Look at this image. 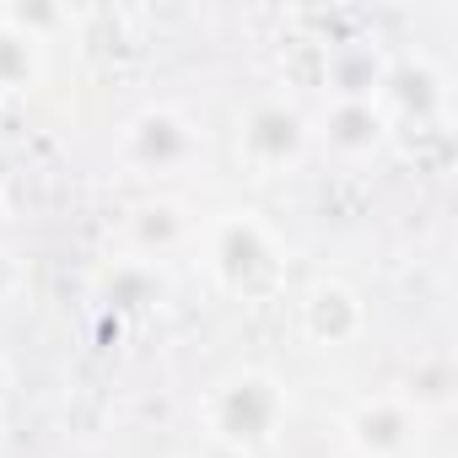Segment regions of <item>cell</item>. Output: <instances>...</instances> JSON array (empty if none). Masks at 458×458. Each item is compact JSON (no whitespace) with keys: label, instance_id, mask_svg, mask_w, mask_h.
Wrapping results in <instances>:
<instances>
[{"label":"cell","instance_id":"obj_1","mask_svg":"<svg viewBox=\"0 0 458 458\" xmlns=\"http://www.w3.org/2000/svg\"><path fill=\"white\" fill-rule=\"evenodd\" d=\"M292 420V394L270 367H233L199 394V431L221 453H270Z\"/></svg>","mask_w":458,"mask_h":458},{"label":"cell","instance_id":"obj_2","mask_svg":"<svg viewBox=\"0 0 458 458\" xmlns=\"http://www.w3.org/2000/svg\"><path fill=\"white\" fill-rule=\"evenodd\" d=\"M199 249H205V276L216 281V292L238 297V302H265V297H276L286 286L292 249L254 210L210 216L205 233H199Z\"/></svg>","mask_w":458,"mask_h":458},{"label":"cell","instance_id":"obj_3","mask_svg":"<svg viewBox=\"0 0 458 458\" xmlns=\"http://www.w3.org/2000/svg\"><path fill=\"white\" fill-rule=\"evenodd\" d=\"M205 151V130L178 108V103H146L135 108L119 135H114V157L124 173L135 178H162V173H183L194 157Z\"/></svg>","mask_w":458,"mask_h":458},{"label":"cell","instance_id":"obj_4","mask_svg":"<svg viewBox=\"0 0 458 458\" xmlns=\"http://www.w3.org/2000/svg\"><path fill=\"white\" fill-rule=\"evenodd\" d=\"M308 151H313V114L302 103L270 92L238 114V162L249 173H259V178L292 173Z\"/></svg>","mask_w":458,"mask_h":458},{"label":"cell","instance_id":"obj_5","mask_svg":"<svg viewBox=\"0 0 458 458\" xmlns=\"http://www.w3.org/2000/svg\"><path fill=\"white\" fill-rule=\"evenodd\" d=\"M377 108L388 114L394 130H426L447 124V71L431 55H399L383 71Z\"/></svg>","mask_w":458,"mask_h":458},{"label":"cell","instance_id":"obj_6","mask_svg":"<svg viewBox=\"0 0 458 458\" xmlns=\"http://www.w3.org/2000/svg\"><path fill=\"white\" fill-rule=\"evenodd\" d=\"M420 415L399 388L367 394L345 410V453L351 458H410L420 442Z\"/></svg>","mask_w":458,"mask_h":458},{"label":"cell","instance_id":"obj_7","mask_svg":"<svg viewBox=\"0 0 458 458\" xmlns=\"http://www.w3.org/2000/svg\"><path fill=\"white\" fill-rule=\"evenodd\" d=\"M313 140L335 162H372L377 151H388L394 124L377 108V98H329L313 119Z\"/></svg>","mask_w":458,"mask_h":458},{"label":"cell","instance_id":"obj_8","mask_svg":"<svg viewBox=\"0 0 458 458\" xmlns=\"http://www.w3.org/2000/svg\"><path fill=\"white\" fill-rule=\"evenodd\" d=\"M297 329H302V340L318 345V351L356 345V340L367 335V302H361V292H356L351 281L318 276V281L302 292V302H297Z\"/></svg>","mask_w":458,"mask_h":458},{"label":"cell","instance_id":"obj_9","mask_svg":"<svg viewBox=\"0 0 458 458\" xmlns=\"http://www.w3.org/2000/svg\"><path fill=\"white\" fill-rule=\"evenodd\" d=\"M388 55L377 38H324V92L329 98H377Z\"/></svg>","mask_w":458,"mask_h":458},{"label":"cell","instance_id":"obj_10","mask_svg":"<svg viewBox=\"0 0 458 458\" xmlns=\"http://www.w3.org/2000/svg\"><path fill=\"white\" fill-rule=\"evenodd\" d=\"M162 297H167V276H162L157 259L124 254V259H114V265L98 276V302H103L108 313H119V318H140V313L162 308Z\"/></svg>","mask_w":458,"mask_h":458},{"label":"cell","instance_id":"obj_11","mask_svg":"<svg viewBox=\"0 0 458 458\" xmlns=\"http://www.w3.org/2000/svg\"><path fill=\"white\" fill-rule=\"evenodd\" d=\"M124 233H130L135 259H162V254H173L189 238V216H183L178 199H140L124 216Z\"/></svg>","mask_w":458,"mask_h":458},{"label":"cell","instance_id":"obj_12","mask_svg":"<svg viewBox=\"0 0 458 458\" xmlns=\"http://www.w3.org/2000/svg\"><path fill=\"white\" fill-rule=\"evenodd\" d=\"M44 71H49V44L12 28L0 17V98H28L44 87Z\"/></svg>","mask_w":458,"mask_h":458},{"label":"cell","instance_id":"obj_13","mask_svg":"<svg viewBox=\"0 0 458 458\" xmlns=\"http://www.w3.org/2000/svg\"><path fill=\"white\" fill-rule=\"evenodd\" d=\"M399 394L415 404V415H420V420H426V415H447V410H453V399H458V372H453V361H447V356H420Z\"/></svg>","mask_w":458,"mask_h":458},{"label":"cell","instance_id":"obj_14","mask_svg":"<svg viewBox=\"0 0 458 458\" xmlns=\"http://www.w3.org/2000/svg\"><path fill=\"white\" fill-rule=\"evenodd\" d=\"M281 76H286V87H318L324 92V38H286Z\"/></svg>","mask_w":458,"mask_h":458},{"label":"cell","instance_id":"obj_15","mask_svg":"<svg viewBox=\"0 0 458 458\" xmlns=\"http://www.w3.org/2000/svg\"><path fill=\"white\" fill-rule=\"evenodd\" d=\"M0 17H6L12 28H22V33H33V38H44V44H55L60 28H71L65 6H0Z\"/></svg>","mask_w":458,"mask_h":458},{"label":"cell","instance_id":"obj_16","mask_svg":"<svg viewBox=\"0 0 458 458\" xmlns=\"http://www.w3.org/2000/svg\"><path fill=\"white\" fill-rule=\"evenodd\" d=\"M22 286H28V270H22V259H17L6 243H0V302H12Z\"/></svg>","mask_w":458,"mask_h":458},{"label":"cell","instance_id":"obj_17","mask_svg":"<svg viewBox=\"0 0 458 458\" xmlns=\"http://www.w3.org/2000/svg\"><path fill=\"white\" fill-rule=\"evenodd\" d=\"M12 383H17V367H12V356H6V351H0V404H6Z\"/></svg>","mask_w":458,"mask_h":458},{"label":"cell","instance_id":"obj_18","mask_svg":"<svg viewBox=\"0 0 458 458\" xmlns=\"http://www.w3.org/2000/svg\"><path fill=\"white\" fill-rule=\"evenodd\" d=\"M345 458H351V453H345Z\"/></svg>","mask_w":458,"mask_h":458}]
</instances>
